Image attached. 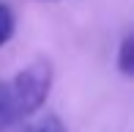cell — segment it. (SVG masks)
<instances>
[{"instance_id": "4", "label": "cell", "mask_w": 134, "mask_h": 132, "mask_svg": "<svg viewBox=\"0 0 134 132\" xmlns=\"http://www.w3.org/2000/svg\"><path fill=\"white\" fill-rule=\"evenodd\" d=\"M38 132H66V127L60 124V118H55V116H47L44 121H41Z\"/></svg>"}, {"instance_id": "1", "label": "cell", "mask_w": 134, "mask_h": 132, "mask_svg": "<svg viewBox=\"0 0 134 132\" xmlns=\"http://www.w3.org/2000/svg\"><path fill=\"white\" fill-rule=\"evenodd\" d=\"M8 83V105H5L3 121H22V118L33 116L44 107L47 97L52 88V63L38 58V61L22 66Z\"/></svg>"}, {"instance_id": "5", "label": "cell", "mask_w": 134, "mask_h": 132, "mask_svg": "<svg viewBox=\"0 0 134 132\" xmlns=\"http://www.w3.org/2000/svg\"><path fill=\"white\" fill-rule=\"evenodd\" d=\"M5 105H8V83L0 80V121L5 116Z\"/></svg>"}, {"instance_id": "3", "label": "cell", "mask_w": 134, "mask_h": 132, "mask_svg": "<svg viewBox=\"0 0 134 132\" xmlns=\"http://www.w3.org/2000/svg\"><path fill=\"white\" fill-rule=\"evenodd\" d=\"M14 31H16V17H14V11H11L5 3H0V47L8 44V41L14 39Z\"/></svg>"}, {"instance_id": "2", "label": "cell", "mask_w": 134, "mask_h": 132, "mask_svg": "<svg viewBox=\"0 0 134 132\" xmlns=\"http://www.w3.org/2000/svg\"><path fill=\"white\" fill-rule=\"evenodd\" d=\"M115 63H118V69L123 72L126 77H131V74H134V36H126V39L120 41Z\"/></svg>"}]
</instances>
